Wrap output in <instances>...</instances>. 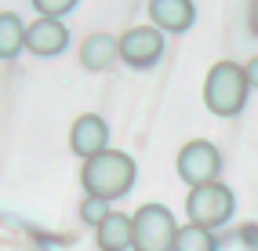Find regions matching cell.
<instances>
[{"label":"cell","mask_w":258,"mask_h":251,"mask_svg":"<svg viewBox=\"0 0 258 251\" xmlns=\"http://www.w3.org/2000/svg\"><path fill=\"white\" fill-rule=\"evenodd\" d=\"M193 22V0H149V26H157L160 33H185Z\"/></svg>","instance_id":"9c48e42d"},{"label":"cell","mask_w":258,"mask_h":251,"mask_svg":"<svg viewBox=\"0 0 258 251\" xmlns=\"http://www.w3.org/2000/svg\"><path fill=\"white\" fill-rule=\"evenodd\" d=\"M175 171L178 178L185 182L189 190L193 186H204V182H218V171H222V153L218 146L208 142V139H193L178 149L175 157Z\"/></svg>","instance_id":"5b68a950"},{"label":"cell","mask_w":258,"mask_h":251,"mask_svg":"<svg viewBox=\"0 0 258 251\" xmlns=\"http://www.w3.org/2000/svg\"><path fill=\"white\" fill-rule=\"evenodd\" d=\"M120 58V40L113 33H88L80 44V66L91 73H102Z\"/></svg>","instance_id":"30bf717a"},{"label":"cell","mask_w":258,"mask_h":251,"mask_svg":"<svg viewBox=\"0 0 258 251\" xmlns=\"http://www.w3.org/2000/svg\"><path fill=\"white\" fill-rule=\"evenodd\" d=\"M251 84L244 77V66H236L229 58L215 62L208 77H204V106H208L215 116H236L247 102Z\"/></svg>","instance_id":"7a4b0ae2"},{"label":"cell","mask_w":258,"mask_h":251,"mask_svg":"<svg viewBox=\"0 0 258 251\" xmlns=\"http://www.w3.org/2000/svg\"><path fill=\"white\" fill-rule=\"evenodd\" d=\"M80 186L88 197H102V200H120L131 186H135V160L120 149H106L91 160H84L80 167Z\"/></svg>","instance_id":"6da1fadb"},{"label":"cell","mask_w":258,"mask_h":251,"mask_svg":"<svg viewBox=\"0 0 258 251\" xmlns=\"http://www.w3.org/2000/svg\"><path fill=\"white\" fill-rule=\"evenodd\" d=\"M236 211V197L229 186L222 182H204V186H193L185 197V215L193 226H204V229H218L233 219Z\"/></svg>","instance_id":"277c9868"},{"label":"cell","mask_w":258,"mask_h":251,"mask_svg":"<svg viewBox=\"0 0 258 251\" xmlns=\"http://www.w3.org/2000/svg\"><path fill=\"white\" fill-rule=\"evenodd\" d=\"M131 251H175L178 222L164 204H142L131 215Z\"/></svg>","instance_id":"3957f363"},{"label":"cell","mask_w":258,"mask_h":251,"mask_svg":"<svg viewBox=\"0 0 258 251\" xmlns=\"http://www.w3.org/2000/svg\"><path fill=\"white\" fill-rule=\"evenodd\" d=\"M244 77H247V84H251V88H258V55L244 66Z\"/></svg>","instance_id":"2e32d148"},{"label":"cell","mask_w":258,"mask_h":251,"mask_svg":"<svg viewBox=\"0 0 258 251\" xmlns=\"http://www.w3.org/2000/svg\"><path fill=\"white\" fill-rule=\"evenodd\" d=\"M70 149L80 160H91L98 153H106V149H109V124L102 120L98 113L77 116L73 128H70Z\"/></svg>","instance_id":"52a82bcc"},{"label":"cell","mask_w":258,"mask_h":251,"mask_svg":"<svg viewBox=\"0 0 258 251\" xmlns=\"http://www.w3.org/2000/svg\"><path fill=\"white\" fill-rule=\"evenodd\" d=\"M80 0H33V8H37L40 19H62V15H70Z\"/></svg>","instance_id":"9a60e30c"},{"label":"cell","mask_w":258,"mask_h":251,"mask_svg":"<svg viewBox=\"0 0 258 251\" xmlns=\"http://www.w3.org/2000/svg\"><path fill=\"white\" fill-rule=\"evenodd\" d=\"M116 40H120V58L135 70H149L164 55V33L157 26H131Z\"/></svg>","instance_id":"8992f818"},{"label":"cell","mask_w":258,"mask_h":251,"mask_svg":"<svg viewBox=\"0 0 258 251\" xmlns=\"http://www.w3.org/2000/svg\"><path fill=\"white\" fill-rule=\"evenodd\" d=\"M109 215H113V204H109V200H102V197H88V193H84V200H80V219L88 222L91 229H98L102 222L109 219Z\"/></svg>","instance_id":"5bb4252c"},{"label":"cell","mask_w":258,"mask_h":251,"mask_svg":"<svg viewBox=\"0 0 258 251\" xmlns=\"http://www.w3.org/2000/svg\"><path fill=\"white\" fill-rule=\"evenodd\" d=\"M131 215H120L113 211L106 222L95 229V240H98V251H131Z\"/></svg>","instance_id":"8fae6325"},{"label":"cell","mask_w":258,"mask_h":251,"mask_svg":"<svg viewBox=\"0 0 258 251\" xmlns=\"http://www.w3.org/2000/svg\"><path fill=\"white\" fill-rule=\"evenodd\" d=\"M70 44V29L62 26V19H37L26 26V51L37 58H55Z\"/></svg>","instance_id":"ba28073f"},{"label":"cell","mask_w":258,"mask_h":251,"mask_svg":"<svg viewBox=\"0 0 258 251\" xmlns=\"http://www.w3.org/2000/svg\"><path fill=\"white\" fill-rule=\"evenodd\" d=\"M26 47V22L15 11H0V58H15Z\"/></svg>","instance_id":"7c38bea8"},{"label":"cell","mask_w":258,"mask_h":251,"mask_svg":"<svg viewBox=\"0 0 258 251\" xmlns=\"http://www.w3.org/2000/svg\"><path fill=\"white\" fill-rule=\"evenodd\" d=\"M175 251H218V240L211 229L204 226H178V237H175Z\"/></svg>","instance_id":"4fadbf2b"}]
</instances>
